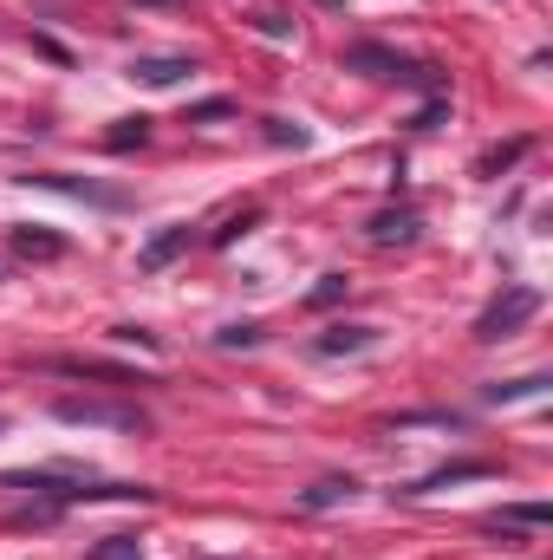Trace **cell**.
Masks as SVG:
<instances>
[{
	"mask_svg": "<svg viewBox=\"0 0 553 560\" xmlns=\"http://www.w3.org/2000/svg\"><path fill=\"white\" fill-rule=\"evenodd\" d=\"M345 72H365V79L411 85V92H423V98H449V79H443L436 66L404 59V52H391V46H378V39H358V46H345Z\"/></svg>",
	"mask_w": 553,
	"mask_h": 560,
	"instance_id": "obj_1",
	"label": "cell"
},
{
	"mask_svg": "<svg viewBox=\"0 0 553 560\" xmlns=\"http://www.w3.org/2000/svg\"><path fill=\"white\" fill-rule=\"evenodd\" d=\"M52 418L72 430H118V436H150V411L138 398H59Z\"/></svg>",
	"mask_w": 553,
	"mask_h": 560,
	"instance_id": "obj_2",
	"label": "cell"
},
{
	"mask_svg": "<svg viewBox=\"0 0 553 560\" xmlns=\"http://www.w3.org/2000/svg\"><path fill=\"white\" fill-rule=\"evenodd\" d=\"M541 319V287H528V280H515V287H502L482 313H475V339L482 346H495V339H515L521 326H534Z\"/></svg>",
	"mask_w": 553,
	"mask_h": 560,
	"instance_id": "obj_3",
	"label": "cell"
},
{
	"mask_svg": "<svg viewBox=\"0 0 553 560\" xmlns=\"http://www.w3.org/2000/svg\"><path fill=\"white\" fill-rule=\"evenodd\" d=\"M20 183H26V189H52V196H72V202H92V209H125V202H131L125 189H105V183L66 176V170H26Z\"/></svg>",
	"mask_w": 553,
	"mask_h": 560,
	"instance_id": "obj_4",
	"label": "cell"
},
{
	"mask_svg": "<svg viewBox=\"0 0 553 560\" xmlns=\"http://www.w3.org/2000/svg\"><path fill=\"white\" fill-rule=\"evenodd\" d=\"M46 372H59V378H98V385H118V392L150 385L143 372H131V365H111V359H46Z\"/></svg>",
	"mask_w": 553,
	"mask_h": 560,
	"instance_id": "obj_5",
	"label": "cell"
},
{
	"mask_svg": "<svg viewBox=\"0 0 553 560\" xmlns=\"http://www.w3.org/2000/svg\"><path fill=\"white\" fill-rule=\"evenodd\" d=\"M189 72H196L189 52H143V59H131V79L150 85V92H169V85H183Z\"/></svg>",
	"mask_w": 553,
	"mask_h": 560,
	"instance_id": "obj_6",
	"label": "cell"
},
{
	"mask_svg": "<svg viewBox=\"0 0 553 560\" xmlns=\"http://www.w3.org/2000/svg\"><path fill=\"white\" fill-rule=\"evenodd\" d=\"M482 476H502V463H489V456H462V463H443V469L416 476L404 495H436V489H449V482H482Z\"/></svg>",
	"mask_w": 553,
	"mask_h": 560,
	"instance_id": "obj_7",
	"label": "cell"
},
{
	"mask_svg": "<svg viewBox=\"0 0 553 560\" xmlns=\"http://www.w3.org/2000/svg\"><path fill=\"white\" fill-rule=\"evenodd\" d=\"M7 248H13L20 261H59L72 242H66V235H52V229H33V222H20V229H7Z\"/></svg>",
	"mask_w": 553,
	"mask_h": 560,
	"instance_id": "obj_8",
	"label": "cell"
},
{
	"mask_svg": "<svg viewBox=\"0 0 553 560\" xmlns=\"http://www.w3.org/2000/svg\"><path fill=\"white\" fill-rule=\"evenodd\" d=\"M416 229H423V222H416V209H378V215L365 222V235H372L378 248H411Z\"/></svg>",
	"mask_w": 553,
	"mask_h": 560,
	"instance_id": "obj_9",
	"label": "cell"
},
{
	"mask_svg": "<svg viewBox=\"0 0 553 560\" xmlns=\"http://www.w3.org/2000/svg\"><path fill=\"white\" fill-rule=\"evenodd\" d=\"M378 339H385L378 326H332V332L313 339V352H319V359H352V352H372Z\"/></svg>",
	"mask_w": 553,
	"mask_h": 560,
	"instance_id": "obj_10",
	"label": "cell"
},
{
	"mask_svg": "<svg viewBox=\"0 0 553 560\" xmlns=\"http://www.w3.org/2000/svg\"><path fill=\"white\" fill-rule=\"evenodd\" d=\"M293 502H299L306 515H319V509H345V502H358V482H352V476H319V482L299 489Z\"/></svg>",
	"mask_w": 553,
	"mask_h": 560,
	"instance_id": "obj_11",
	"label": "cell"
},
{
	"mask_svg": "<svg viewBox=\"0 0 553 560\" xmlns=\"http://www.w3.org/2000/svg\"><path fill=\"white\" fill-rule=\"evenodd\" d=\"M183 248H189V229H163V235H156V242H150V248L138 255V275H156V268H169Z\"/></svg>",
	"mask_w": 553,
	"mask_h": 560,
	"instance_id": "obj_12",
	"label": "cell"
},
{
	"mask_svg": "<svg viewBox=\"0 0 553 560\" xmlns=\"http://www.w3.org/2000/svg\"><path fill=\"white\" fill-rule=\"evenodd\" d=\"M534 150V138H508V143H489L482 156H475V176H502V170H515L521 156Z\"/></svg>",
	"mask_w": 553,
	"mask_h": 560,
	"instance_id": "obj_13",
	"label": "cell"
},
{
	"mask_svg": "<svg viewBox=\"0 0 553 560\" xmlns=\"http://www.w3.org/2000/svg\"><path fill=\"white\" fill-rule=\"evenodd\" d=\"M553 522V502H515L502 515H489V528H548Z\"/></svg>",
	"mask_w": 553,
	"mask_h": 560,
	"instance_id": "obj_14",
	"label": "cell"
},
{
	"mask_svg": "<svg viewBox=\"0 0 553 560\" xmlns=\"http://www.w3.org/2000/svg\"><path fill=\"white\" fill-rule=\"evenodd\" d=\"M143 143H150V118H118L105 131V150H143Z\"/></svg>",
	"mask_w": 553,
	"mask_h": 560,
	"instance_id": "obj_15",
	"label": "cell"
},
{
	"mask_svg": "<svg viewBox=\"0 0 553 560\" xmlns=\"http://www.w3.org/2000/svg\"><path fill=\"white\" fill-rule=\"evenodd\" d=\"M541 392H548V378L534 372V378H508V385H489L482 398H489V405H515V398H541Z\"/></svg>",
	"mask_w": 553,
	"mask_h": 560,
	"instance_id": "obj_16",
	"label": "cell"
},
{
	"mask_svg": "<svg viewBox=\"0 0 553 560\" xmlns=\"http://www.w3.org/2000/svg\"><path fill=\"white\" fill-rule=\"evenodd\" d=\"M85 560H143V541H138V535H105Z\"/></svg>",
	"mask_w": 553,
	"mask_h": 560,
	"instance_id": "obj_17",
	"label": "cell"
},
{
	"mask_svg": "<svg viewBox=\"0 0 553 560\" xmlns=\"http://www.w3.org/2000/svg\"><path fill=\"white\" fill-rule=\"evenodd\" d=\"M228 118H235L228 98H202V105H189V125H228Z\"/></svg>",
	"mask_w": 553,
	"mask_h": 560,
	"instance_id": "obj_18",
	"label": "cell"
},
{
	"mask_svg": "<svg viewBox=\"0 0 553 560\" xmlns=\"http://www.w3.org/2000/svg\"><path fill=\"white\" fill-rule=\"evenodd\" d=\"M261 339H268V332H261L255 319H242V326H222V332H215V346H228V352H235V346H261Z\"/></svg>",
	"mask_w": 553,
	"mask_h": 560,
	"instance_id": "obj_19",
	"label": "cell"
},
{
	"mask_svg": "<svg viewBox=\"0 0 553 560\" xmlns=\"http://www.w3.org/2000/svg\"><path fill=\"white\" fill-rule=\"evenodd\" d=\"M345 293H352V280H345V275H326L319 287H313V306H339Z\"/></svg>",
	"mask_w": 553,
	"mask_h": 560,
	"instance_id": "obj_20",
	"label": "cell"
},
{
	"mask_svg": "<svg viewBox=\"0 0 553 560\" xmlns=\"http://www.w3.org/2000/svg\"><path fill=\"white\" fill-rule=\"evenodd\" d=\"M111 339H118V346H143V352H163V339H156L150 326H111Z\"/></svg>",
	"mask_w": 553,
	"mask_h": 560,
	"instance_id": "obj_21",
	"label": "cell"
},
{
	"mask_svg": "<svg viewBox=\"0 0 553 560\" xmlns=\"http://www.w3.org/2000/svg\"><path fill=\"white\" fill-rule=\"evenodd\" d=\"M255 222H261V209H242V215H235L228 229H215V248H228V242H235V235H248Z\"/></svg>",
	"mask_w": 553,
	"mask_h": 560,
	"instance_id": "obj_22",
	"label": "cell"
},
{
	"mask_svg": "<svg viewBox=\"0 0 553 560\" xmlns=\"http://www.w3.org/2000/svg\"><path fill=\"white\" fill-rule=\"evenodd\" d=\"M268 143H293V150H299L306 131H299V125H286V118H268Z\"/></svg>",
	"mask_w": 553,
	"mask_h": 560,
	"instance_id": "obj_23",
	"label": "cell"
},
{
	"mask_svg": "<svg viewBox=\"0 0 553 560\" xmlns=\"http://www.w3.org/2000/svg\"><path fill=\"white\" fill-rule=\"evenodd\" d=\"M255 26H261L268 39H293V20H286V13H255Z\"/></svg>",
	"mask_w": 553,
	"mask_h": 560,
	"instance_id": "obj_24",
	"label": "cell"
},
{
	"mask_svg": "<svg viewBox=\"0 0 553 560\" xmlns=\"http://www.w3.org/2000/svg\"><path fill=\"white\" fill-rule=\"evenodd\" d=\"M319 7H339V0H319Z\"/></svg>",
	"mask_w": 553,
	"mask_h": 560,
	"instance_id": "obj_25",
	"label": "cell"
},
{
	"mask_svg": "<svg viewBox=\"0 0 553 560\" xmlns=\"http://www.w3.org/2000/svg\"><path fill=\"white\" fill-rule=\"evenodd\" d=\"M0 436H7V418H0Z\"/></svg>",
	"mask_w": 553,
	"mask_h": 560,
	"instance_id": "obj_26",
	"label": "cell"
}]
</instances>
